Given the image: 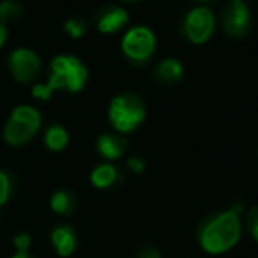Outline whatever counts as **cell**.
Listing matches in <instances>:
<instances>
[{
	"mask_svg": "<svg viewBox=\"0 0 258 258\" xmlns=\"http://www.w3.org/2000/svg\"><path fill=\"white\" fill-rule=\"evenodd\" d=\"M240 205L232 207L230 211L216 212L204 219L198 228V240L204 251L211 254H221L232 249L242 235L240 223Z\"/></svg>",
	"mask_w": 258,
	"mask_h": 258,
	"instance_id": "cell-1",
	"label": "cell"
},
{
	"mask_svg": "<svg viewBox=\"0 0 258 258\" xmlns=\"http://www.w3.org/2000/svg\"><path fill=\"white\" fill-rule=\"evenodd\" d=\"M51 75L48 83L36 85L32 89V96L37 99H50L55 90H69V92H80L89 80V71L80 62V58L73 55H58L51 60Z\"/></svg>",
	"mask_w": 258,
	"mask_h": 258,
	"instance_id": "cell-2",
	"label": "cell"
},
{
	"mask_svg": "<svg viewBox=\"0 0 258 258\" xmlns=\"http://www.w3.org/2000/svg\"><path fill=\"white\" fill-rule=\"evenodd\" d=\"M145 104L140 96L131 92L115 96L108 108V118L117 133H131L145 120Z\"/></svg>",
	"mask_w": 258,
	"mask_h": 258,
	"instance_id": "cell-3",
	"label": "cell"
},
{
	"mask_svg": "<svg viewBox=\"0 0 258 258\" xmlns=\"http://www.w3.org/2000/svg\"><path fill=\"white\" fill-rule=\"evenodd\" d=\"M41 127V115L36 108L27 106H16L11 113L8 125L4 129V138L9 145H23L34 138V135Z\"/></svg>",
	"mask_w": 258,
	"mask_h": 258,
	"instance_id": "cell-4",
	"label": "cell"
},
{
	"mask_svg": "<svg viewBox=\"0 0 258 258\" xmlns=\"http://www.w3.org/2000/svg\"><path fill=\"white\" fill-rule=\"evenodd\" d=\"M156 50V36L147 27H133L122 37V51L135 64H144L151 60Z\"/></svg>",
	"mask_w": 258,
	"mask_h": 258,
	"instance_id": "cell-5",
	"label": "cell"
},
{
	"mask_svg": "<svg viewBox=\"0 0 258 258\" xmlns=\"http://www.w3.org/2000/svg\"><path fill=\"white\" fill-rule=\"evenodd\" d=\"M216 27L214 13L211 9L204 8H195L186 15L182 23V32L186 39L193 44H204L211 39L212 32Z\"/></svg>",
	"mask_w": 258,
	"mask_h": 258,
	"instance_id": "cell-6",
	"label": "cell"
},
{
	"mask_svg": "<svg viewBox=\"0 0 258 258\" xmlns=\"http://www.w3.org/2000/svg\"><path fill=\"white\" fill-rule=\"evenodd\" d=\"M221 29L230 37H244L251 30V13L244 0H230L223 8L221 16Z\"/></svg>",
	"mask_w": 258,
	"mask_h": 258,
	"instance_id": "cell-7",
	"label": "cell"
},
{
	"mask_svg": "<svg viewBox=\"0 0 258 258\" xmlns=\"http://www.w3.org/2000/svg\"><path fill=\"white\" fill-rule=\"evenodd\" d=\"M9 69H11L16 82L29 83L36 80L37 75H39L41 60L32 50L20 48V50L13 51L11 57H9Z\"/></svg>",
	"mask_w": 258,
	"mask_h": 258,
	"instance_id": "cell-8",
	"label": "cell"
},
{
	"mask_svg": "<svg viewBox=\"0 0 258 258\" xmlns=\"http://www.w3.org/2000/svg\"><path fill=\"white\" fill-rule=\"evenodd\" d=\"M129 16L127 11L122 8H115V6H106L96 15V25L97 30L103 34H115L122 30L127 23Z\"/></svg>",
	"mask_w": 258,
	"mask_h": 258,
	"instance_id": "cell-9",
	"label": "cell"
},
{
	"mask_svg": "<svg viewBox=\"0 0 258 258\" xmlns=\"http://www.w3.org/2000/svg\"><path fill=\"white\" fill-rule=\"evenodd\" d=\"M125 147H127V142L120 133H104L97 138V151L104 159H110V161L122 158Z\"/></svg>",
	"mask_w": 258,
	"mask_h": 258,
	"instance_id": "cell-10",
	"label": "cell"
},
{
	"mask_svg": "<svg viewBox=\"0 0 258 258\" xmlns=\"http://www.w3.org/2000/svg\"><path fill=\"white\" fill-rule=\"evenodd\" d=\"M182 76H184V68L175 58H165L154 69V78L166 87L177 85L182 80Z\"/></svg>",
	"mask_w": 258,
	"mask_h": 258,
	"instance_id": "cell-11",
	"label": "cell"
},
{
	"mask_svg": "<svg viewBox=\"0 0 258 258\" xmlns=\"http://www.w3.org/2000/svg\"><path fill=\"white\" fill-rule=\"evenodd\" d=\"M51 244L60 256H69L76 249V233L71 226L62 225L51 232Z\"/></svg>",
	"mask_w": 258,
	"mask_h": 258,
	"instance_id": "cell-12",
	"label": "cell"
},
{
	"mask_svg": "<svg viewBox=\"0 0 258 258\" xmlns=\"http://www.w3.org/2000/svg\"><path fill=\"white\" fill-rule=\"evenodd\" d=\"M118 180V170L111 163H103L97 165L90 173V182L97 187V189H108V187L115 186Z\"/></svg>",
	"mask_w": 258,
	"mask_h": 258,
	"instance_id": "cell-13",
	"label": "cell"
},
{
	"mask_svg": "<svg viewBox=\"0 0 258 258\" xmlns=\"http://www.w3.org/2000/svg\"><path fill=\"white\" fill-rule=\"evenodd\" d=\"M50 205L57 214L60 216H71L76 211V198L69 191H57V193L51 197Z\"/></svg>",
	"mask_w": 258,
	"mask_h": 258,
	"instance_id": "cell-14",
	"label": "cell"
},
{
	"mask_svg": "<svg viewBox=\"0 0 258 258\" xmlns=\"http://www.w3.org/2000/svg\"><path fill=\"white\" fill-rule=\"evenodd\" d=\"M68 142H69L68 131L62 125H51V127H48L46 135H44V144H46V147L50 151L55 152L62 151V149H66Z\"/></svg>",
	"mask_w": 258,
	"mask_h": 258,
	"instance_id": "cell-15",
	"label": "cell"
},
{
	"mask_svg": "<svg viewBox=\"0 0 258 258\" xmlns=\"http://www.w3.org/2000/svg\"><path fill=\"white\" fill-rule=\"evenodd\" d=\"M22 6L16 0H4L0 4V22H13V20H18L22 16Z\"/></svg>",
	"mask_w": 258,
	"mask_h": 258,
	"instance_id": "cell-16",
	"label": "cell"
},
{
	"mask_svg": "<svg viewBox=\"0 0 258 258\" xmlns=\"http://www.w3.org/2000/svg\"><path fill=\"white\" fill-rule=\"evenodd\" d=\"M64 30L73 39H80V37L87 32V23L83 22L82 18H71L64 23Z\"/></svg>",
	"mask_w": 258,
	"mask_h": 258,
	"instance_id": "cell-17",
	"label": "cell"
},
{
	"mask_svg": "<svg viewBox=\"0 0 258 258\" xmlns=\"http://www.w3.org/2000/svg\"><path fill=\"white\" fill-rule=\"evenodd\" d=\"M13 191V179L8 172H0V207L9 200Z\"/></svg>",
	"mask_w": 258,
	"mask_h": 258,
	"instance_id": "cell-18",
	"label": "cell"
},
{
	"mask_svg": "<svg viewBox=\"0 0 258 258\" xmlns=\"http://www.w3.org/2000/svg\"><path fill=\"white\" fill-rule=\"evenodd\" d=\"M246 228L251 233L254 240L258 242V205L256 207H251L246 214Z\"/></svg>",
	"mask_w": 258,
	"mask_h": 258,
	"instance_id": "cell-19",
	"label": "cell"
},
{
	"mask_svg": "<svg viewBox=\"0 0 258 258\" xmlns=\"http://www.w3.org/2000/svg\"><path fill=\"white\" fill-rule=\"evenodd\" d=\"M15 246L18 251H29L30 247V235H27V233H18V235L15 237Z\"/></svg>",
	"mask_w": 258,
	"mask_h": 258,
	"instance_id": "cell-20",
	"label": "cell"
},
{
	"mask_svg": "<svg viewBox=\"0 0 258 258\" xmlns=\"http://www.w3.org/2000/svg\"><path fill=\"white\" fill-rule=\"evenodd\" d=\"M127 168H129V172H133V173H142L145 170V161L142 158H129Z\"/></svg>",
	"mask_w": 258,
	"mask_h": 258,
	"instance_id": "cell-21",
	"label": "cell"
},
{
	"mask_svg": "<svg viewBox=\"0 0 258 258\" xmlns=\"http://www.w3.org/2000/svg\"><path fill=\"white\" fill-rule=\"evenodd\" d=\"M137 258H161V253L154 246H144L138 251Z\"/></svg>",
	"mask_w": 258,
	"mask_h": 258,
	"instance_id": "cell-22",
	"label": "cell"
},
{
	"mask_svg": "<svg viewBox=\"0 0 258 258\" xmlns=\"http://www.w3.org/2000/svg\"><path fill=\"white\" fill-rule=\"evenodd\" d=\"M6 39H8V29H6L4 22H0V48L4 46Z\"/></svg>",
	"mask_w": 258,
	"mask_h": 258,
	"instance_id": "cell-23",
	"label": "cell"
},
{
	"mask_svg": "<svg viewBox=\"0 0 258 258\" xmlns=\"http://www.w3.org/2000/svg\"><path fill=\"white\" fill-rule=\"evenodd\" d=\"M13 258H34V256H30V254L27 253V251H23V253H22V251H18V253H16Z\"/></svg>",
	"mask_w": 258,
	"mask_h": 258,
	"instance_id": "cell-24",
	"label": "cell"
},
{
	"mask_svg": "<svg viewBox=\"0 0 258 258\" xmlns=\"http://www.w3.org/2000/svg\"><path fill=\"white\" fill-rule=\"evenodd\" d=\"M122 2H138V0H122Z\"/></svg>",
	"mask_w": 258,
	"mask_h": 258,
	"instance_id": "cell-25",
	"label": "cell"
},
{
	"mask_svg": "<svg viewBox=\"0 0 258 258\" xmlns=\"http://www.w3.org/2000/svg\"><path fill=\"white\" fill-rule=\"evenodd\" d=\"M202 2H205V0H202Z\"/></svg>",
	"mask_w": 258,
	"mask_h": 258,
	"instance_id": "cell-26",
	"label": "cell"
},
{
	"mask_svg": "<svg viewBox=\"0 0 258 258\" xmlns=\"http://www.w3.org/2000/svg\"><path fill=\"white\" fill-rule=\"evenodd\" d=\"M244 2H246V0H244Z\"/></svg>",
	"mask_w": 258,
	"mask_h": 258,
	"instance_id": "cell-27",
	"label": "cell"
}]
</instances>
